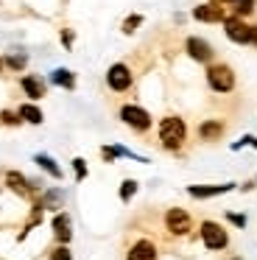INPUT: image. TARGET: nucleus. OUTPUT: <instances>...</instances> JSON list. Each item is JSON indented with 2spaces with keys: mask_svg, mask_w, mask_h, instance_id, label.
I'll return each mask as SVG.
<instances>
[{
  "mask_svg": "<svg viewBox=\"0 0 257 260\" xmlns=\"http://www.w3.org/2000/svg\"><path fill=\"white\" fill-rule=\"evenodd\" d=\"M156 137H159V146L171 154H179L187 143V123L179 115H165V118L156 123Z\"/></svg>",
  "mask_w": 257,
  "mask_h": 260,
  "instance_id": "nucleus-1",
  "label": "nucleus"
},
{
  "mask_svg": "<svg viewBox=\"0 0 257 260\" xmlns=\"http://www.w3.org/2000/svg\"><path fill=\"white\" fill-rule=\"evenodd\" d=\"M207 87H210L212 92H221V95H227V92L235 90V84H238V76H235V70L229 68V64L223 62H212L207 64Z\"/></svg>",
  "mask_w": 257,
  "mask_h": 260,
  "instance_id": "nucleus-2",
  "label": "nucleus"
},
{
  "mask_svg": "<svg viewBox=\"0 0 257 260\" xmlns=\"http://www.w3.org/2000/svg\"><path fill=\"white\" fill-rule=\"evenodd\" d=\"M117 118H120L123 126H128V129L137 132V135H145V132H151V126H154L151 112L145 107H140V104H123V107L117 109Z\"/></svg>",
  "mask_w": 257,
  "mask_h": 260,
  "instance_id": "nucleus-3",
  "label": "nucleus"
},
{
  "mask_svg": "<svg viewBox=\"0 0 257 260\" xmlns=\"http://www.w3.org/2000/svg\"><path fill=\"white\" fill-rule=\"evenodd\" d=\"M199 238H201V243H204L207 252H223V249L229 246L227 226L218 224V221H212V218H204L199 224Z\"/></svg>",
  "mask_w": 257,
  "mask_h": 260,
  "instance_id": "nucleus-4",
  "label": "nucleus"
},
{
  "mask_svg": "<svg viewBox=\"0 0 257 260\" xmlns=\"http://www.w3.org/2000/svg\"><path fill=\"white\" fill-rule=\"evenodd\" d=\"M165 230L171 232L173 238H187L190 232H193V215L184 207L165 210Z\"/></svg>",
  "mask_w": 257,
  "mask_h": 260,
  "instance_id": "nucleus-5",
  "label": "nucleus"
},
{
  "mask_svg": "<svg viewBox=\"0 0 257 260\" xmlns=\"http://www.w3.org/2000/svg\"><path fill=\"white\" fill-rule=\"evenodd\" d=\"M132 84H134V73L126 62L109 64V70H106V87H109L112 92H128Z\"/></svg>",
  "mask_w": 257,
  "mask_h": 260,
  "instance_id": "nucleus-6",
  "label": "nucleus"
},
{
  "mask_svg": "<svg viewBox=\"0 0 257 260\" xmlns=\"http://www.w3.org/2000/svg\"><path fill=\"white\" fill-rule=\"evenodd\" d=\"M184 53L199 64H212V59H215V48L201 37H187L184 40Z\"/></svg>",
  "mask_w": 257,
  "mask_h": 260,
  "instance_id": "nucleus-7",
  "label": "nucleus"
},
{
  "mask_svg": "<svg viewBox=\"0 0 257 260\" xmlns=\"http://www.w3.org/2000/svg\"><path fill=\"white\" fill-rule=\"evenodd\" d=\"M50 232H53V241L59 243V246H70V241H73V218H70L67 210L53 213V218H50Z\"/></svg>",
  "mask_w": 257,
  "mask_h": 260,
  "instance_id": "nucleus-8",
  "label": "nucleus"
},
{
  "mask_svg": "<svg viewBox=\"0 0 257 260\" xmlns=\"http://www.w3.org/2000/svg\"><path fill=\"white\" fill-rule=\"evenodd\" d=\"M235 182H218V185H187L184 190H187L190 199H199V202H204V199H215V196H227V193L235 190Z\"/></svg>",
  "mask_w": 257,
  "mask_h": 260,
  "instance_id": "nucleus-9",
  "label": "nucleus"
},
{
  "mask_svg": "<svg viewBox=\"0 0 257 260\" xmlns=\"http://www.w3.org/2000/svg\"><path fill=\"white\" fill-rule=\"evenodd\" d=\"M223 34H227V40L235 42V45H251V25H246L243 20H238V17L223 20Z\"/></svg>",
  "mask_w": 257,
  "mask_h": 260,
  "instance_id": "nucleus-10",
  "label": "nucleus"
},
{
  "mask_svg": "<svg viewBox=\"0 0 257 260\" xmlns=\"http://www.w3.org/2000/svg\"><path fill=\"white\" fill-rule=\"evenodd\" d=\"M3 185L9 187L14 196H20V199H34L31 179H28L22 171H6V174H3Z\"/></svg>",
  "mask_w": 257,
  "mask_h": 260,
  "instance_id": "nucleus-11",
  "label": "nucleus"
},
{
  "mask_svg": "<svg viewBox=\"0 0 257 260\" xmlns=\"http://www.w3.org/2000/svg\"><path fill=\"white\" fill-rule=\"evenodd\" d=\"M34 204H37L42 213L45 210H50V213L56 210V213H59V210H65L61 207V204H65V190H61V187H45V190L34 199Z\"/></svg>",
  "mask_w": 257,
  "mask_h": 260,
  "instance_id": "nucleus-12",
  "label": "nucleus"
},
{
  "mask_svg": "<svg viewBox=\"0 0 257 260\" xmlns=\"http://www.w3.org/2000/svg\"><path fill=\"white\" fill-rule=\"evenodd\" d=\"M196 135H199L201 143H218L223 135H227V123L218 118H210V120H201L199 129H196Z\"/></svg>",
  "mask_w": 257,
  "mask_h": 260,
  "instance_id": "nucleus-13",
  "label": "nucleus"
},
{
  "mask_svg": "<svg viewBox=\"0 0 257 260\" xmlns=\"http://www.w3.org/2000/svg\"><path fill=\"white\" fill-rule=\"evenodd\" d=\"M126 260H159V252H156L154 241L140 238V241H134L132 246L126 249Z\"/></svg>",
  "mask_w": 257,
  "mask_h": 260,
  "instance_id": "nucleus-14",
  "label": "nucleus"
},
{
  "mask_svg": "<svg viewBox=\"0 0 257 260\" xmlns=\"http://www.w3.org/2000/svg\"><path fill=\"white\" fill-rule=\"evenodd\" d=\"M20 90L25 92V98L31 104L42 101L45 92H48V87H45V81L39 79V76H20Z\"/></svg>",
  "mask_w": 257,
  "mask_h": 260,
  "instance_id": "nucleus-15",
  "label": "nucleus"
},
{
  "mask_svg": "<svg viewBox=\"0 0 257 260\" xmlns=\"http://www.w3.org/2000/svg\"><path fill=\"white\" fill-rule=\"evenodd\" d=\"M193 17L199 20V23H223L229 14H227V9L215 6V3H199V6L193 9Z\"/></svg>",
  "mask_w": 257,
  "mask_h": 260,
  "instance_id": "nucleus-16",
  "label": "nucleus"
},
{
  "mask_svg": "<svg viewBox=\"0 0 257 260\" xmlns=\"http://www.w3.org/2000/svg\"><path fill=\"white\" fill-rule=\"evenodd\" d=\"M34 165H37L39 171H42V174H48L50 179H56V182H61L65 179V171H61V165L56 162L53 157H50V154H34Z\"/></svg>",
  "mask_w": 257,
  "mask_h": 260,
  "instance_id": "nucleus-17",
  "label": "nucleus"
},
{
  "mask_svg": "<svg viewBox=\"0 0 257 260\" xmlns=\"http://www.w3.org/2000/svg\"><path fill=\"white\" fill-rule=\"evenodd\" d=\"M17 115H20V120L28 126H42L45 123V112L39 109V104H31V101L20 104V107H17Z\"/></svg>",
  "mask_w": 257,
  "mask_h": 260,
  "instance_id": "nucleus-18",
  "label": "nucleus"
},
{
  "mask_svg": "<svg viewBox=\"0 0 257 260\" xmlns=\"http://www.w3.org/2000/svg\"><path fill=\"white\" fill-rule=\"evenodd\" d=\"M48 81H50L53 87H61V90H70V92L78 87L76 73H73V70H67V68H56V70H50Z\"/></svg>",
  "mask_w": 257,
  "mask_h": 260,
  "instance_id": "nucleus-19",
  "label": "nucleus"
},
{
  "mask_svg": "<svg viewBox=\"0 0 257 260\" xmlns=\"http://www.w3.org/2000/svg\"><path fill=\"white\" fill-rule=\"evenodd\" d=\"M229 17H238V20H243V17H249V14H254V9H257V0H229Z\"/></svg>",
  "mask_w": 257,
  "mask_h": 260,
  "instance_id": "nucleus-20",
  "label": "nucleus"
},
{
  "mask_svg": "<svg viewBox=\"0 0 257 260\" xmlns=\"http://www.w3.org/2000/svg\"><path fill=\"white\" fill-rule=\"evenodd\" d=\"M137 190H140V182H137V179H123V182H120V190H117V196H120L123 204H128L134 196H137Z\"/></svg>",
  "mask_w": 257,
  "mask_h": 260,
  "instance_id": "nucleus-21",
  "label": "nucleus"
},
{
  "mask_svg": "<svg viewBox=\"0 0 257 260\" xmlns=\"http://www.w3.org/2000/svg\"><path fill=\"white\" fill-rule=\"evenodd\" d=\"M70 165H73V176H76V182H84L89 176V165H87L84 157H73Z\"/></svg>",
  "mask_w": 257,
  "mask_h": 260,
  "instance_id": "nucleus-22",
  "label": "nucleus"
},
{
  "mask_svg": "<svg viewBox=\"0 0 257 260\" xmlns=\"http://www.w3.org/2000/svg\"><path fill=\"white\" fill-rule=\"evenodd\" d=\"M3 64L9 70H14V73H22L25 70V64H28V56H20V53H9V56L3 59Z\"/></svg>",
  "mask_w": 257,
  "mask_h": 260,
  "instance_id": "nucleus-23",
  "label": "nucleus"
},
{
  "mask_svg": "<svg viewBox=\"0 0 257 260\" xmlns=\"http://www.w3.org/2000/svg\"><path fill=\"white\" fill-rule=\"evenodd\" d=\"M143 25V14H128L126 20H123V25H120V31L123 34H134V31Z\"/></svg>",
  "mask_w": 257,
  "mask_h": 260,
  "instance_id": "nucleus-24",
  "label": "nucleus"
},
{
  "mask_svg": "<svg viewBox=\"0 0 257 260\" xmlns=\"http://www.w3.org/2000/svg\"><path fill=\"white\" fill-rule=\"evenodd\" d=\"M48 260H76V257H73L70 246H59V243H56V246L48 252Z\"/></svg>",
  "mask_w": 257,
  "mask_h": 260,
  "instance_id": "nucleus-25",
  "label": "nucleus"
},
{
  "mask_svg": "<svg viewBox=\"0 0 257 260\" xmlns=\"http://www.w3.org/2000/svg\"><path fill=\"white\" fill-rule=\"evenodd\" d=\"M0 123L3 126H22V120L17 115V109H0Z\"/></svg>",
  "mask_w": 257,
  "mask_h": 260,
  "instance_id": "nucleus-26",
  "label": "nucleus"
},
{
  "mask_svg": "<svg viewBox=\"0 0 257 260\" xmlns=\"http://www.w3.org/2000/svg\"><path fill=\"white\" fill-rule=\"evenodd\" d=\"M223 218H227L232 226H238V230H246V224H249V218H246L243 213H235V210H227V213H223Z\"/></svg>",
  "mask_w": 257,
  "mask_h": 260,
  "instance_id": "nucleus-27",
  "label": "nucleus"
},
{
  "mask_svg": "<svg viewBox=\"0 0 257 260\" xmlns=\"http://www.w3.org/2000/svg\"><path fill=\"white\" fill-rule=\"evenodd\" d=\"M240 148H254L257 151V137L254 135H243L238 143H232V151H240Z\"/></svg>",
  "mask_w": 257,
  "mask_h": 260,
  "instance_id": "nucleus-28",
  "label": "nucleus"
},
{
  "mask_svg": "<svg viewBox=\"0 0 257 260\" xmlns=\"http://www.w3.org/2000/svg\"><path fill=\"white\" fill-rule=\"evenodd\" d=\"M73 42H76V31H73V28H61V45H65L67 51H70Z\"/></svg>",
  "mask_w": 257,
  "mask_h": 260,
  "instance_id": "nucleus-29",
  "label": "nucleus"
},
{
  "mask_svg": "<svg viewBox=\"0 0 257 260\" xmlns=\"http://www.w3.org/2000/svg\"><path fill=\"white\" fill-rule=\"evenodd\" d=\"M254 187H257V182H254V179H249V182H243V187H240V190L249 193V190H254Z\"/></svg>",
  "mask_w": 257,
  "mask_h": 260,
  "instance_id": "nucleus-30",
  "label": "nucleus"
},
{
  "mask_svg": "<svg viewBox=\"0 0 257 260\" xmlns=\"http://www.w3.org/2000/svg\"><path fill=\"white\" fill-rule=\"evenodd\" d=\"M207 3H215V6H221V9L229 6V0H207Z\"/></svg>",
  "mask_w": 257,
  "mask_h": 260,
  "instance_id": "nucleus-31",
  "label": "nucleus"
},
{
  "mask_svg": "<svg viewBox=\"0 0 257 260\" xmlns=\"http://www.w3.org/2000/svg\"><path fill=\"white\" fill-rule=\"evenodd\" d=\"M251 45H257V25H251Z\"/></svg>",
  "mask_w": 257,
  "mask_h": 260,
  "instance_id": "nucleus-32",
  "label": "nucleus"
},
{
  "mask_svg": "<svg viewBox=\"0 0 257 260\" xmlns=\"http://www.w3.org/2000/svg\"><path fill=\"white\" fill-rule=\"evenodd\" d=\"M3 70H6V64H3V56H0V73H3Z\"/></svg>",
  "mask_w": 257,
  "mask_h": 260,
  "instance_id": "nucleus-33",
  "label": "nucleus"
},
{
  "mask_svg": "<svg viewBox=\"0 0 257 260\" xmlns=\"http://www.w3.org/2000/svg\"><path fill=\"white\" fill-rule=\"evenodd\" d=\"M227 260H243V257H238V254H232V257H227Z\"/></svg>",
  "mask_w": 257,
  "mask_h": 260,
  "instance_id": "nucleus-34",
  "label": "nucleus"
},
{
  "mask_svg": "<svg viewBox=\"0 0 257 260\" xmlns=\"http://www.w3.org/2000/svg\"><path fill=\"white\" fill-rule=\"evenodd\" d=\"M254 182H257V176H254Z\"/></svg>",
  "mask_w": 257,
  "mask_h": 260,
  "instance_id": "nucleus-35",
  "label": "nucleus"
}]
</instances>
